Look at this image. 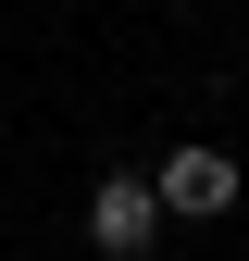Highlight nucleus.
I'll list each match as a JSON object with an SVG mask.
<instances>
[{
  "label": "nucleus",
  "instance_id": "obj_1",
  "mask_svg": "<svg viewBox=\"0 0 249 261\" xmlns=\"http://www.w3.org/2000/svg\"><path fill=\"white\" fill-rule=\"evenodd\" d=\"M150 237H162V187H150V174H100V187H87V249H100V261H137Z\"/></svg>",
  "mask_w": 249,
  "mask_h": 261
},
{
  "label": "nucleus",
  "instance_id": "obj_2",
  "mask_svg": "<svg viewBox=\"0 0 249 261\" xmlns=\"http://www.w3.org/2000/svg\"><path fill=\"white\" fill-rule=\"evenodd\" d=\"M150 187H162V212L212 224V212H237V149H200V137H187V149H162V174H150Z\"/></svg>",
  "mask_w": 249,
  "mask_h": 261
}]
</instances>
